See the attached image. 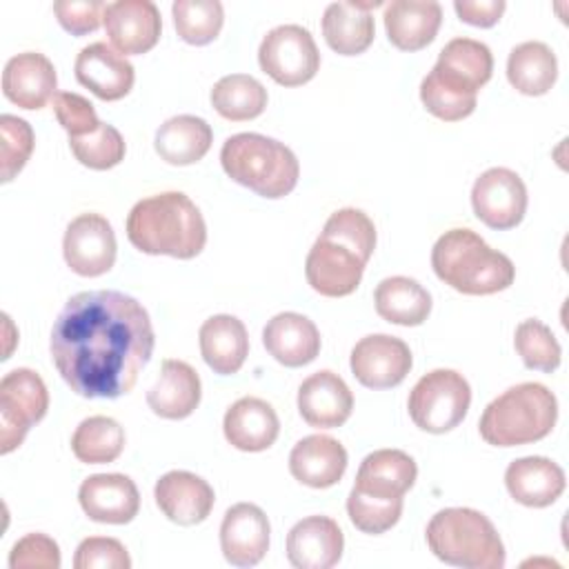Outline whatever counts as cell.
Wrapping results in <instances>:
<instances>
[{
  "label": "cell",
  "instance_id": "obj_5",
  "mask_svg": "<svg viewBox=\"0 0 569 569\" xmlns=\"http://www.w3.org/2000/svg\"><path fill=\"white\" fill-rule=\"evenodd\" d=\"M556 420V396L540 382H520L485 407L478 429L493 447H516L547 438Z\"/></svg>",
  "mask_w": 569,
  "mask_h": 569
},
{
  "label": "cell",
  "instance_id": "obj_35",
  "mask_svg": "<svg viewBox=\"0 0 569 569\" xmlns=\"http://www.w3.org/2000/svg\"><path fill=\"white\" fill-rule=\"evenodd\" d=\"M211 104L227 120H251L264 111L267 89L253 76L231 73L213 84Z\"/></svg>",
  "mask_w": 569,
  "mask_h": 569
},
{
  "label": "cell",
  "instance_id": "obj_42",
  "mask_svg": "<svg viewBox=\"0 0 569 569\" xmlns=\"http://www.w3.org/2000/svg\"><path fill=\"white\" fill-rule=\"evenodd\" d=\"M131 558L124 545L116 538H84L73 556V569H129Z\"/></svg>",
  "mask_w": 569,
  "mask_h": 569
},
{
  "label": "cell",
  "instance_id": "obj_8",
  "mask_svg": "<svg viewBox=\"0 0 569 569\" xmlns=\"http://www.w3.org/2000/svg\"><path fill=\"white\" fill-rule=\"evenodd\" d=\"M471 405V387L453 369H433L411 389L407 409L413 425L429 433H445L458 427Z\"/></svg>",
  "mask_w": 569,
  "mask_h": 569
},
{
  "label": "cell",
  "instance_id": "obj_34",
  "mask_svg": "<svg viewBox=\"0 0 569 569\" xmlns=\"http://www.w3.org/2000/svg\"><path fill=\"white\" fill-rule=\"evenodd\" d=\"M507 78L516 91L525 96H542L558 78L556 53L540 40L520 42L507 58Z\"/></svg>",
  "mask_w": 569,
  "mask_h": 569
},
{
  "label": "cell",
  "instance_id": "obj_43",
  "mask_svg": "<svg viewBox=\"0 0 569 569\" xmlns=\"http://www.w3.org/2000/svg\"><path fill=\"white\" fill-rule=\"evenodd\" d=\"M51 104H53V113H56L58 122L69 133V138L87 136V133H91L100 127V120L96 116L93 104L80 93L58 91L53 96Z\"/></svg>",
  "mask_w": 569,
  "mask_h": 569
},
{
  "label": "cell",
  "instance_id": "obj_7",
  "mask_svg": "<svg viewBox=\"0 0 569 569\" xmlns=\"http://www.w3.org/2000/svg\"><path fill=\"white\" fill-rule=\"evenodd\" d=\"M427 545L431 553L462 569H502L505 545L493 522L469 507H449L438 511L427 525Z\"/></svg>",
  "mask_w": 569,
  "mask_h": 569
},
{
  "label": "cell",
  "instance_id": "obj_12",
  "mask_svg": "<svg viewBox=\"0 0 569 569\" xmlns=\"http://www.w3.org/2000/svg\"><path fill=\"white\" fill-rule=\"evenodd\" d=\"M116 251L113 227L100 213H80L69 222L62 238L67 267L84 278L107 273L116 262Z\"/></svg>",
  "mask_w": 569,
  "mask_h": 569
},
{
  "label": "cell",
  "instance_id": "obj_27",
  "mask_svg": "<svg viewBox=\"0 0 569 569\" xmlns=\"http://www.w3.org/2000/svg\"><path fill=\"white\" fill-rule=\"evenodd\" d=\"M224 438L240 451H264L269 449L278 433L280 420L276 409L256 396H244L236 400L222 420Z\"/></svg>",
  "mask_w": 569,
  "mask_h": 569
},
{
  "label": "cell",
  "instance_id": "obj_30",
  "mask_svg": "<svg viewBox=\"0 0 569 569\" xmlns=\"http://www.w3.org/2000/svg\"><path fill=\"white\" fill-rule=\"evenodd\" d=\"M198 338L200 353L216 373L231 376L240 371L249 353V336L240 318L229 313L211 316L202 322Z\"/></svg>",
  "mask_w": 569,
  "mask_h": 569
},
{
  "label": "cell",
  "instance_id": "obj_33",
  "mask_svg": "<svg viewBox=\"0 0 569 569\" xmlns=\"http://www.w3.org/2000/svg\"><path fill=\"white\" fill-rule=\"evenodd\" d=\"M373 302L382 320L402 327L422 325L431 311L429 291L418 280L407 276L385 278L376 287Z\"/></svg>",
  "mask_w": 569,
  "mask_h": 569
},
{
  "label": "cell",
  "instance_id": "obj_20",
  "mask_svg": "<svg viewBox=\"0 0 569 569\" xmlns=\"http://www.w3.org/2000/svg\"><path fill=\"white\" fill-rule=\"evenodd\" d=\"M345 536L329 516H309L287 533V558L296 569H329L342 558Z\"/></svg>",
  "mask_w": 569,
  "mask_h": 569
},
{
  "label": "cell",
  "instance_id": "obj_10",
  "mask_svg": "<svg viewBox=\"0 0 569 569\" xmlns=\"http://www.w3.org/2000/svg\"><path fill=\"white\" fill-rule=\"evenodd\" d=\"M258 62L278 84L298 87L318 73L320 51L309 29L300 24H280L262 38Z\"/></svg>",
  "mask_w": 569,
  "mask_h": 569
},
{
  "label": "cell",
  "instance_id": "obj_47",
  "mask_svg": "<svg viewBox=\"0 0 569 569\" xmlns=\"http://www.w3.org/2000/svg\"><path fill=\"white\" fill-rule=\"evenodd\" d=\"M505 0H456L458 18L473 27H493L505 13Z\"/></svg>",
  "mask_w": 569,
  "mask_h": 569
},
{
  "label": "cell",
  "instance_id": "obj_44",
  "mask_svg": "<svg viewBox=\"0 0 569 569\" xmlns=\"http://www.w3.org/2000/svg\"><path fill=\"white\" fill-rule=\"evenodd\" d=\"M11 569H58L60 547L44 533H27L20 538L9 553Z\"/></svg>",
  "mask_w": 569,
  "mask_h": 569
},
{
  "label": "cell",
  "instance_id": "obj_15",
  "mask_svg": "<svg viewBox=\"0 0 569 569\" xmlns=\"http://www.w3.org/2000/svg\"><path fill=\"white\" fill-rule=\"evenodd\" d=\"M102 22L118 53L140 56L156 47L162 31L160 9L151 0H116L104 7Z\"/></svg>",
  "mask_w": 569,
  "mask_h": 569
},
{
  "label": "cell",
  "instance_id": "obj_13",
  "mask_svg": "<svg viewBox=\"0 0 569 569\" xmlns=\"http://www.w3.org/2000/svg\"><path fill=\"white\" fill-rule=\"evenodd\" d=\"M491 71L493 56L485 42L453 38L442 47L436 67L427 76L458 96L476 98L478 89L489 82Z\"/></svg>",
  "mask_w": 569,
  "mask_h": 569
},
{
  "label": "cell",
  "instance_id": "obj_9",
  "mask_svg": "<svg viewBox=\"0 0 569 569\" xmlns=\"http://www.w3.org/2000/svg\"><path fill=\"white\" fill-rule=\"evenodd\" d=\"M49 391L44 380L27 369H13L0 380V453L22 445L27 431L44 418Z\"/></svg>",
  "mask_w": 569,
  "mask_h": 569
},
{
  "label": "cell",
  "instance_id": "obj_1",
  "mask_svg": "<svg viewBox=\"0 0 569 569\" xmlns=\"http://www.w3.org/2000/svg\"><path fill=\"white\" fill-rule=\"evenodd\" d=\"M147 309L113 289L71 296L51 327V360L62 380L84 398L129 393L153 353Z\"/></svg>",
  "mask_w": 569,
  "mask_h": 569
},
{
  "label": "cell",
  "instance_id": "obj_38",
  "mask_svg": "<svg viewBox=\"0 0 569 569\" xmlns=\"http://www.w3.org/2000/svg\"><path fill=\"white\" fill-rule=\"evenodd\" d=\"M513 347L527 369L551 373L560 367L562 349L551 329L538 318L522 320L513 333Z\"/></svg>",
  "mask_w": 569,
  "mask_h": 569
},
{
  "label": "cell",
  "instance_id": "obj_3",
  "mask_svg": "<svg viewBox=\"0 0 569 569\" xmlns=\"http://www.w3.org/2000/svg\"><path fill=\"white\" fill-rule=\"evenodd\" d=\"M129 242L149 256L196 258L207 244V224L182 191H164L136 202L127 216Z\"/></svg>",
  "mask_w": 569,
  "mask_h": 569
},
{
  "label": "cell",
  "instance_id": "obj_2",
  "mask_svg": "<svg viewBox=\"0 0 569 569\" xmlns=\"http://www.w3.org/2000/svg\"><path fill=\"white\" fill-rule=\"evenodd\" d=\"M373 249V220L353 207L338 209L329 216L322 233L307 253V282L327 298L349 296L358 289Z\"/></svg>",
  "mask_w": 569,
  "mask_h": 569
},
{
  "label": "cell",
  "instance_id": "obj_22",
  "mask_svg": "<svg viewBox=\"0 0 569 569\" xmlns=\"http://www.w3.org/2000/svg\"><path fill=\"white\" fill-rule=\"evenodd\" d=\"M153 498L160 511L182 527L202 522L216 502L211 485L191 471L164 473L153 487Z\"/></svg>",
  "mask_w": 569,
  "mask_h": 569
},
{
  "label": "cell",
  "instance_id": "obj_45",
  "mask_svg": "<svg viewBox=\"0 0 569 569\" xmlns=\"http://www.w3.org/2000/svg\"><path fill=\"white\" fill-rule=\"evenodd\" d=\"M420 100L431 116H436L445 122H458V120L471 116L476 109V98L458 96V93L440 87L429 76H425L420 82Z\"/></svg>",
  "mask_w": 569,
  "mask_h": 569
},
{
  "label": "cell",
  "instance_id": "obj_31",
  "mask_svg": "<svg viewBox=\"0 0 569 569\" xmlns=\"http://www.w3.org/2000/svg\"><path fill=\"white\" fill-rule=\"evenodd\" d=\"M382 18L393 47L418 51L436 38L442 22V7L438 2L391 0L385 4Z\"/></svg>",
  "mask_w": 569,
  "mask_h": 569
},
{
  "label": "cell",
  "instance_id": "obj_28",
  "mask_svg": "<svg viewBox=\"0 0 569 569\" xmlns=\"http://www.w3.org/2000/svg\"><path fill=\"white\" fill-rule=\"evenodd\" d=\"M416 460L400 449L369 453L356 473L353 489L373 498H402L416 482Z\"/></svg>",
  "mask_w": 569,
  "mask_h": 569
},
{
  "label": "cell",
  "instance_id": "obj_14",
  "mask_svg": "<svg viewBox=\"0 0 569 569\" xmlns=\"http://www.w3.org/2000/svg\"><path fill=\"white\" fill-rule=\"evenodd\" d=\"M413 358L405 340L387 333H371L351 349V371L362 387L389 389L411 371Z\"/></svg>",
  "mask_w": 569,
  "mask_h": 569
},
{
  "label": "cell",
  "instance_id": "obj_16",
  "mask_svg": "<svg viewBox=\"0 0 569 569\" xmlns=\"http://www.w3.org/2000/svg\"><path fill=\"white\" fill-rule=\"evenodd\" d=\"M269 518L253 502H238L227 509L220 525V549L233 567L258 565L269 549Z\"/></svg>",
  "mask_w": 569,
  "mask_h": 569
},
{
  "label": "cell",
  "instance_id": "obj_18",
  "mask_svg": "<svg viewBox=\"0 0 569 569\" xmlns=\"http://www.w3.org/2000/svg\"><path fill=\"white\" fill-rule=\"evenodd\" d=\"M298 411L309 427L336 429L349 420L353 393L338 373L322 369L302 380L298 389Z\"/></svg>",
  "mask_w": 569,
  "mask_h": 569
},
{
  "label": "cell",
  "instance_id": "obj_21",
  "mask_svg": "<svg viewBox=\"0 0 569 569\" xmlns=\"http://www.w3.org/2000/svg\"><path fill=\"white\" fill-rule=\"evenodd\" d=\"M56 87V67L38 51L18 53L4 64L2 93L9 102L22 109H42L58 93Z\"/></svg>",
  "mask_w": 569,
  "mask_h": 569
},
{
  "label": "cell",
  "instance_id": "obj_32",
  "mask_svg": "<svg viewBox=\"0 0 569 569\" xmlns=\"http://www.w3.org/2000/svg\"><path fill=\"white\" fill-rule=\"evenodd\" d=\"M213 142V131L207 120L198 116H173L156 131V153L176 167L193 164L204 158Z\"/></svg>",
  "mask_w": 569,
  "mask_h": 569
},
{
  "label": "cell",
  "instance_id": "obj_4",
  "mask_svg": "<svg viewBox=\"0 0 569 569\" xmlns=\"http://www.w3.org/2000/svg\"><path fill=\"white\" fill-rule=\"evenodd\" d=\"M431 267L445 284L467 296L498 293L516 278L513 262L471 229L445 231L431 249Z\"/></svg>",
  "mask_w": 569,
  "mask_h": 569
},
{
  "label": "cell",
  "instance_id": "obj_11",
  "mask_svg": "<svg viewBox=\"0 0 569 569\" xmlns=\"http://www.w3.org/2000/svg\"><path fill=\"white\" fill-rule=\"evenodd\" d=\"M471 207L487 227L505 231L520 224L527 211V187L507 167H491L480 173L471 189Z\"/></svg>",
  "mask_w": 569,
  "mask_h": 569
},
{
  "label": "cell",
  "instance_id": "obj_26",
  "mask_svg": "<svg viewBox=\"0 0 569 569\" xmlns=\"http://www.w3.org/2000/svg\"><path fill=\"white\" fill-rule=\"evenodd\" d=\"M200 376L184 360H164L156 385L147 391L149 409L167 420H182L200 405Z\"/></svg>",
  "mask_w": 569,
  "mask_h": 569
},
{
  "label": "cell",
  "instance_id": "obj_48",
  "mask_svg": "<svg viewBox=\"0 0 569 569\" xmlns=\"http://www.w3.org/2000/svg\"><path fill=\"white\" fill-rule=\"evenodd\" d=\"M2 320H4V331H7V347H4V356H2V360H7V358H9V353H11V342H13V338H11V333H9L13 325H11V318H9L7 313L2 316Z\"/></svg>",
  "mask_w": 569,
  "mask_h": 569
},
{
  "label": "cell",
  "instance_id": "obj_24",
  "mask_svg": "<svg viewBox=\"0 0 569 569\" xmlns=\"http://www.w3.org/2000/svg\"><path fill=\"white\" fill-rule=\"evenodd\" d=\"M347 469V449L331 436L313 433L298 440L289 453L291 476L313 489L340 482Z\"/></svg>",
  "mask_w": 569,
  "mask_h": 569
},
{
  "label": "cell",
  "instance_id": "obj_39",
  "mask_svg": "<svg viewBox=\"0 0 569 569\" xmlns=\"http://www.w3.org/2000/svg\"><path fill=\"white\" fill-rule=\"evenodd\" d=\"M69 147L80 164L96 171H104L120 164L127 151L120 131L107 122H100V127L87 136L69 138Z\"/></svg>",
  "mask_w": 569,
  "mask_h": 569
},
{
  "label": "cell",
  "instance_id": "obj_46",
  "mask_svg": "<svg viewBox=\"0 0 569 569\" xmlns=\"http://www.w3.org/2000/svg\"><path fill=\"white\" fill-rule=\"evenodd\" d=\"M104 2L100 0H58L53 2V13L64 31L71 36L93 33L104 13Z\"/></svg>",
  "mask_w": 569,
  "mask_h": 569
},
{
  "label": "cell",
  "instance_id": "obj_6",
  "mask_svg": "<svg viewBox=\"0 0 569 569\" xmlns=\"http://www.w3.org/2000/svg\"><path fill=\"white\" fill-rule=\"evenodd\" d=\"M224 173L262 198H282L293 191L300 176L296 153L262 133H236L220 149Z\"/></svg>",
  "mask_w": 569,
  "mask_h": 569
},
{
  "label": "cell",
  "instance_id": "obj_40",
  "mask_svg": "<svg viewBox=\"0 0 569 569\" xmlns=\"http://www.w3.org/2000/svg\"><path fill=\"white\" fill-rule=\"evenodd\" d=\"M0 180L11 182L27 164L36 138L31 124L11 113L0 116Z\"/></svg>",
  "mask_w": 569,
  "mask_h": 569
},
{
  "label": "cell",
  "instance_id": "obj_41",
  "mask_svg": "<svg viewBox=\"0 0 569 569\" xmlns=\"http://www.w3.org/2000/svg\"><path fill=\"white\" fill-rule=\"evenodd\" d=\"M347 513L356 529L365 533H385L402 516V498H373L351 489L347 498Z\"/></svg>",
  "mask_w": 569,
  "mask_h": 569
},
{
  "label": "cell",
  "instance_id": "obj_19",
  "mask_svg": "<svg viewBox=\"0 0 569 569\" xmlns=\"http://www.w3.org/2000/svg\"><path fill=\"white\" fill-rule=\"evenodd\" d=\"M82 511L104 525H127L138 516L140 493L136 482L124 473L89 476L78 491Z\"/></svg>",
  "mask_w": 569,
  "mask_h": 569
},
{
  "label": "cell",
  "instance_id": "obj_36",
  "mask_svg": "<svg viewBox=\"0 0 569 569\" xmlns=\"http://www.w3.org/2000/svg\"><path fill=\"white\" fill-rule=\"evenodd\" d=\"M122 449L124 429L109 416L84 418L71 436V451L84 465L113 462Z\"/></svg>",
  "mask_w": 569,
  "mask_h": 569
},
{
  "label": "cell",
  "instance_id": "obj_37",
  "mask_svg": "<svg viewBox=\"0 0 569 569\" xmlns=\"http://www.w3.org/2000/svg\"><path fill=\"white\" fill-rule=\"evenodd\" d=\"M171 13L178 36L196 47L209 44L224 22V9L218 0H176Z\"/></svg>",
  "mask_w": 569,
  "mask_h": 569
},
{
  "label": "cell",
  "instance_id": "obj_17",
  "mask_svg": "<svg viewBox=\"0 0 569 569\" xmlns=\"http://www.w3.org/2000/svg\"><path fill=\"white\" fill-rule=\"evenodd\" d=\"M76 80L104 102L124 98L136 80L133 64L107 42L87 44L76 58Z\"/></svg>",
  "mask_w": 569,
  "mask_h": 569
},
{
  "label": "cell",
  "instance_id": "obj_23",
  "mask_svg": "<svg viewBox=\"0 0 569 569\" xmlns=\"http://www.w3.org/2000/svg\"><path fill=\"white\" fill-rule=\"evenodd\" d=\"M505 485L516 502L542 509L562 496L567 478L558 462L545 456H527L509 462L505 471Z\"/></svg>",
  "mask_w": 569,
  "mask_h": 569
},
{
  "label": "cell",
  "instance_id": "obj_29",
  "mask_svg": "<svg viewBox=\"0 0 569 569\" xmlns=\"http://www.w3.org/2000/svg\"><path fill=\"white\" fill-rule=\"evenodd\" d=\"M380 4V0L331 2L322 16V33L327 44L340 56H358L367 51L376 36L371 9Z\"/></svg>",
  "mask_w": 569,
  "mask_h": 569
},
{
  "label": "cell",
  "instance_id": "obj_25",
  "mask_svg": "<svg viewBox=\"0 0 569 569\" xmlns=\"http://www.w3.org/2000/svg\"><path fill=\"white\" fill-rule=\"evenodd\" d=\"M262 345L284 367H302L320 353V331L302 313L282 311L262 329Z\"/></svg>",
  "mask_w": 569,
  "mask_h": 569
}]
</instances>
